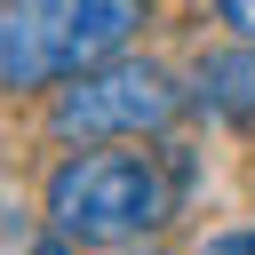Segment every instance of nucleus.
Returning <instances> with one entry per match:
<instances>
[{"label":"nucleus","mask_w":255,"mask_h":255,"mask_svg":"<svg viewBox=\"0 0 255 255\" xmlns=\"http://www.w3.org/2000/svg\"><path fill=\"white\" fill-rule=\"evenodd\" d=\"M167 223V175L143 151H80L48 175V231L80 247H120Z\"/></svg>","instance_id":"f03ea898"},{"label":"nucleus","mask_w":255,"mask_h":255,"mask_svg":"<svg viewBox=\"0 0 255 255\" xmlns=\"http://www.w3.org/2000/svg\"><path fill=\"white\" fill-rule=\"evenodd\" d=\"M215 16H223L239 40H255V0H215Z\"/></svg>","instance_id":"39448f33"},{"label":"nucleus","mask_w":255,"mask_h":255,"mask_svg":"<svg viewBox=\"0 0 255 255\" xmlns=\"http://www.w3.org/2000/svg\"><path fill=\"white\" fill-rule=\"evenodd\" d=\"M199 255H255V231H223V239H207Z\"/></svg>","instance_id":"423d86ee"},{"label":"nucleus","mask_w":255,"mask_h":255,"mask_svg":"<svg viewBox=\"0 0 255 255\" xmlns=\"http://www.w3.org/2000/svg\"><path fill=\"white\" fill-rule=\"evenodd\" d=\"M199 104L207 112H255V40L239 56H207L199 64Z\"/></svg>","instance_id":"20e7f679"},{"label":"nucleus","mask_w":255,"mask_h":255,"mask_svg":"<svg viewBox=\"0 0 255 255\" xmlns=\"http://www.w3.org/2000/svg\"><path fill=\"white\" fill-rule=\"evenodd\" d=\"M143 0H0V88H56L128 48Z\"/></svg>","instance_id":"f257e3e1"},{"label":"nucleus","mask_w":255,"mask_h":255,"mask_svg":"<svg viewBox=\"0 0 255 255\" xmlns=\"http://www.w3.org/2000/svg\"><path fill=\"white\" fill-rule=\"evenodd\" d=\"M183 112V88L159 72V64H88L72 80H56V104H48V128L64 143H96V135H151Z\"/></svg>","instance_id":"7ed1b4c3"},{"label":"nucleus","mask_w":255,"mask_h":255,"mask_svg":"<svg viewBox=\"0 0 255 255\" xmlns=\"http://www.w3.org/2000/svg\"><path fill=\"white\" fill-rule=\"evenodd\" d=\"M32 255H80V239H64V231H56V239H40Z\"/></svg>","instance_id":"0eeeda50"}]
</instances>
